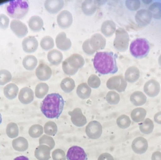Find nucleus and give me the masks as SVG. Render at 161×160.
Masks as SVG:
<instances>
[{
  "mask_svg": "<svg viewBox=\"0 0 161 160\" xmlns=\"http://www.w3.org/2000/svg\"><path fill=\"white\" fill-rule=\"evenodd\" d=\"M12 146L15 150L21 152L27 149L28 147V143L25 138L20 137L12 142Z\"/></svg>",
  "mask_w": 161,
  "mask_h": 160,
  "instance_id": "nucleus-30",
  "label": "nucleus"
},
{
  "mask_svg": "<svg viewBox=\"0 0 161 160\" xmlns=\"http://www.w3.org/2000/svg\"><path fill=\"white\" fill-rule=\"evenodd\" d=\"M75 86L74 80L69 77H67L63 79L60 84L61 89L66 93L72 92L75 88Z\"/></svg>",
  "mask_w": 161,
  "mask_h": 160,
  "instance_id": "nucleus-31",
  "label": "nucleus"
},
{
  "mask_svg": "<svg viewBox=\"0 0 161 160\" xmlns=\"http://www.w3.org/2000/svg\"><path fill=\"white\" fill-rule=\"evenodd\" d=\"M40 45L42 49L45 51L53 49L54 47V42L53 38L49 36H46L42 39Z\"/></svg>",
  "mask_w": 161,
  "mask_h": 160,
  "instance_id": "nucleus-35",
  "label": "nucleus"
},
{
  "mask_svg": "<svg viewBox=\"0 0 161 160\" xmlns=\"http://www.w3.org/2000/svg\"><path fill=\"white\" fill-rule=\"evenodd\" d=\"M96 2L92 0H86L82 3L81 6L82 11L87 16L92 15L96 11Z\"/></svg>",
  "mask_w": 161,
  "mask_h": 160,
  "instance_id": "nucleus-26",
  "label": "nucleus"
},
{
  "mask_svg": "<svg viewBox=\"0 0 161 160\" xmlns=\"http://www.w3.org/2000/svg\"><path fill=\"white\" fill-rule=\"evenodd\" d=\"M2 122V115H1V113H0V125Z\"/></svg>",
  "mask_w": 161,
  "mask_h": 160,
  "instance_id": "nucleus-48",
  "label": "nucleus"
},
{
  "mask_svg": "<svg viewBox=\"0 0 161 160\" xmlns=\"http://www.w3.org/2000/svg\"><path fill=\"white\" fill-rule=\"evenodd\" d=\"M140 77V70L138 68L133 66L129 67L125 72V80L130 83L136 82L139 80Z\"/></svg>",
  "mask_w": 161,
  "mask_h": 160,
  "instance_id": "nucleus-20",
  "label": "nucleus"
},
{
  "mask_svg": "<svg viewBox=\"0 0 161 160\" xmlns=\"http://www.w3.org/2000/svg\"><path fill=\"white\" fill-rule=\"evenodd\" d=\"M154 118V121L156 123L161 125V111L155 114Z\"/></svg>",
  "mask_w": 161,
  "mask_h": 160,
  "instance_id": "nucleus-44",
  "label": "nucleus"
},
{
  "mask_svg": "<svg viewBox=\"0 0 161 160\" xmlns=\"http://www.w3.org/2000/svg\"><path fill=\"white\" fill-rule=\"evenodd\" d=\"M29 6L25 0H15L8 2L5 7V11L10 18L16 19L23 18L28 13Z\"/></svg>",
  "mask_w": 161,
  "mask_h": 160,
  "instance_id": "nucleus-3",
  "label": "nucleus"
},
{
  "mask_svg": "<svg viewBox=\"0 0 161 160\" xmlns=\"http://www.w3.org/2000/svg\"><path fill=\"white\" fill-rule=\"evenodd\" d=\"M132 148L136 154H144L148 148V142L142 137L136 138L132 144Z\"/></svg>",
  "mask_w": 161,
  "mask_h": 160,
  "instance_id": "nucleus-14",
  "label": "nucleus"
},
{
  "mask_svg": "<svg viewBox=\"0 0 161 160\" xmlns=\"http://www.w3.org/2000/svg\"><path fill=\"white\" fill-rule=\"evenodd\" d=\"M140 129L142 133L149 134L153 132L154 128V123L150 118H147L139 125Z\"/></svg>",
  "mask_w": 161,
  "mask_h": 160,
  "instance_id": "nucleus-29",
  "label": "nucleus"
},
{
  "mask_svg": "<svg viewBox=\"0 0 161 160\" xmlns=\"http://www.w3.org/2000/svg\"><path fill=\"white\" fill-rule=\"evenodd\" d=\"M63 0H47L44 3L45 9L52 14H56L63 8Z\"/></svg>",
  "mask_w": 161,
  "mask_h": 160,
  "instance_id": "nucleus-15",
  "label": "nucleus"
},
{
  "mask_svg": "<svg viewBox=\"0 0 161 160\" xmlns=\"http://www.w3.org/2000/svg\"><path fill=\"white\" fill-rule=\"evenodd\" d=\"M69 65L75 69L79 70L85 64L84 58L80 54H75L66 59Z\"/></svg>",
  "mask_w": 161,
  "mask_h": 160,
  "instance_id": "nucleus-19",
  "label": "nucleus"
},
{
  "mask_svg": "<svg viewBox=\"0 0 161 160\" xmlns=\"http://www.w3.org/2000/svg\"><path fill=\"white\" fill-rule=\"evenodd\" d=\"M56 43L57 48L63 51L69 49L72 45L70 39L67 37L66 33L64 32H61L57 36Z\"/></svg>",
  "mask_w": 161,
  "mask_h": 160,
  "instance_id": "nucleus-17",
  "label": "nucleus"
},
{
  "mask_svg": "<svg viewBox=\"0 0 161 160\" xmlns=\"http://www.w3.org/2000/svg\"><path fill=\"white\" fill-rule=\"evenodd\" d=\"M49 85L45 83H40L35 88V94L38 98H42L49 91Z\"/></svg>",
  "mask_w": 161,
  "mask_h": 160,
  "instance_id": "nucleus-33",
  "label": "nucleus"
},
{
  "mask_svg": "<svg viewBox=\"0 0 161 160\" xmlns=\"http://www.w3.org/2000/svg\"><path fill=\"white\" fill-rule=\"evenodd\" d=\"M19 88L17 85L9 83L4 88L3 93L5 96L9 100L16 98L19 93Z\"/></svg>",
  "mask_w": 161,
  "mask_h": 160,
  "instance_id": "nucleus-24",
  "label": "nucleus"
},
{
  "mask_svg": "<svg viewBox=\"0 0 161 160\" xmlns=\"http://www.w3.org/2000/svg\"><path fill=\"white\" fill-rule=\"evenodd\" d=\"M125 5L130 10L135 11L140 8L141 3L139 0H127L126 1Z\"/></svg>",
  "mask_w": 161,
  "mask_h": 160,
  "instance_id": "nucleus-39",
  "label": "nucleus"
},
{
  "mask_svg": "<svg viewBox=\"0 0 161 160\" xmlns=\"http://www.w3.org/2000/svg\"><path fill=\"white\" fill-rule=\"evenodd\" d=\"M22 46L23 50L26 53H33L37 49L38 42L35 36H29L24 39Z\"/></svg>",
  "mask_w": 161,
  "mask_h": 160,
  "instance_id": "nucleus-12",
  "label": "nucleus"
},
{
  "mask_svg": "<svg viewBox=\"0 0 161 160\" xmlns=\"http://www.w3.org/2000/svg\"><path fill=\"white\" fill-rule=\"evenodd\" d=\"M147 100V98L146 96L141 91H135L130 95V101L135 106H141L144 105L146 103Z\"/></svg>",
  "mask_w": 161,
  "mask_h": 160,
  "instance_id": "nucleus-21",
  "label": "nucleus"
},
{
  "mask_svg": "<svg viewBox=\"0 0 161 160\" xmlns=\"http://www.w3.org/2000/svg\"><path fill=\"white\" fill-rule=\"evenodd\" d=\"M92 89L86 83L80 84L77 87L76 93L80 97L86 99L89 97L91 95Z\"/></svg>",
  "mask_w": 161,
  "mask_h": 160,
  "instance_id": "nucleus-32",
  "label": "nucleus"
},
{
  "mask_svg": "<svg viewBox=\"0 0 161 160\" xmlns=\"http://www.w3.org/2000/svg\"><path fill=\"white\" fill-rule=\"evenodd\" d=\"M145 93L150 97H155L159 94L160 91V85L156 80H149L144 85Z\"/></svg>",
  "mask_w": 161,
  "mask_h": 160,
  "instance_id": "nucleus-8",
  "label": "nucleus"
},
{
  "mask_svg": "<svg viewBox=\"0 0 161 160\" xmlns=\"http://www.w3.org/2000/svg\"><path fill=\"white\" fill-rule=\"evenodd\" d=\"M152 160H161V152L156 151L153 153L151 157Z\"/></svg>",
  "mask_w": 161,
  "mask_h": 160,
  "instance_id": "nucleus-43",
  "label": "nucleus"
},
{
  "mask_svg": "<svg viewBox=\"0 0 161 160\" xmlns=\"http://www.w3.org/2000/svg\"><path fill=\"white\" fill-rule=\"evenodd\" d=\"M143 2L145 3L148 4L149 3H151V2H152V1H149V0H148V1H146L145 0V1H143Z\"/></svg>",
  "mask_w": 161,
  "mask_h": 160,
  "instance_id": "nucleus-47",
  "label": "nucleus"
},
{
  "mask_svg": "<svg viewBox=\"0 0 161 160\" xmlns=\"http://www.w3.org/2000/svg\"><path fill=\"white\" fill-rule=\"evenodd\" d=\"M18 98L21 103L24 104H29L34 100V92L29 87H23L20 90Z\"/></svg>",
  "mask_w": 161,
  "mask_h": 160,
  "instance_id": "nucleus-18",
  "label": "nucleus"
},
{
  "mask_svg": "<svg viewBox=\"0 0 161 160\" xmlns=\"http://www.w3.org/2000/svg\"><path fill=\"white\" fill-rule=\"evenodd\" d=\"M152 15L151 12L146 9L138 10L135 15V20L138 25L145 26L148 25L152 21Z\"/></svg>",
  "mask_w": 161,
  "mask_h": 160,
  "instance_id": "nucleus-11",
  "label": "nucleus"
},
{
  "mask_svg": "<svg viewBox=\"0 0 161 160\" xmlns=\"http://www.w3.org/2000/svg\"><path fill=\"white\" fill-rule=\"evenodd\" d=\"M19 128L17 124L10 123L8 124L6 128V133L9 138L13 139L19 135Z\"/></svg>",
  "mask_w": 161,
  "mask_h": 160,
  "instance_id": "nucleus-36",
  "label": "nucleus"
},
{
  "mask_svg": "<svg viewBox=\"0 0 161 160\" xmlns=\"http://www.w3.org/2000/svg\"><path fill=\"white\" fill-rule=\"evenodd\" d=\"M116 57L112 52H97L93 60L95 69L102 75L116 73L118 70Z\"/></svg>",
  "mask_w": 161,
  "mask_h": 160,
  "instance_id": "nucleus-1",
  "label": "nucleus"
},
{
  "mask_svg": "<svg viewBox=\"0 0 161 160\" xmlns=\"http://www.w3.org/2000/svg\"><path fill=\"white\" fill-rule=\"evenodd\" d=\"M89 42H90V39H87L83 42V44H82V49H83V51L85 53L91 55V54H94L95 51L91 48L90 44H89Z\"/></svg>",
  "mask_w": 161,
  "mask_h": 160,
  "instance_id": "nucleus-42",
  "label": "nucleus"
},
{
  "mask_svg": "<svg viewBox=\"0 0 161 160\" xmlns=\"http://www.w3.org/2000/svg\"><path fill=\"white\" fill-rule=\"evenodd\" d=\"M48 61L54 65H60L63 60V54L58 50L53 49L50 51L47 54Z\"/></svg>",
  "mask_w": 161,
  "mask_h": 160,
  "instance_id": "nucleus-23",
  "label": "nucleus"
},
{
  "mask_svg": "<svg viewBox=\"0 0 161 160\" xmlns=\"http://www.w3.org/2000/svg\"><path fill=\"white\" fill-rule=\"evenodd\" d=\"M58 24L62 29L70 27L73 21V18L71 12L67 10L61 11L57 17Z\"/></svg>",
  "mask_w": 161,
  "mask_h": 160,
  "instance_id": "nucleus-10",
  "label": "nucleus"
},
{
  "mask_svg": "<svg viewBox=\"0 0 161 160\" xmlns=\"http://www.w3.org/2000/svg\"><path fill=\"white\" fill-rule=\"evenodd\" d=\"M10 28L11 31L19 38L24 37L28 32L26 24L19 20H12L10 22Z\"/></svg>",
  "mask_w": 161,
  "mask_h": 160,
  "instance_id": "nucleus-7",
  "label": "nucleus"
},
{
  "mask_svg": "<svg viewBox=\"0 0 161 160\" xmlns=\"http://www.w3.org/2000/svg\"><path fill=\"white\" fill-rule=\"evenodd\" d=\"M101 32L106 37L112 36L116 30V25L112 21L106 20L101 25Z\"/></svg>",
  "mask_w": 161,
  "mask_h": 160,
  "instance_id": "nucleus-25",
  "label": "nucleus"
},
{
  "mask_svg": "<svg viewBox=\"0 0 161 160\" xmlns=\"http://www.w3.org/2000/svg\"><path fill=\"white\" fill-rule=\"evenodd\" d=\"M152 15V17L156 19L161 18V3L155 2L151 4L148 9Z\"/></svg>",
  "mask_w": 161,
  "mask_h": 160,
  "instance_id": "nucleus-34",
  "label": "nucleus"
},
{
  "mask_svg": "<svg viewBox=\"0 0 161 160\" xmlns=\"http://www.w3.org/2000/svg\"><path fill=\"white\" fill-rule=\"evenodd\" d=\"M36 75L39 80L45 81L52 77V70L48 65L40 64L36 69Z\"/></svg>",
  "mask_w": 161,
  "mask_h": 160,
  "instance_id": "nucleus-13",
  "label": "nucleus"
},
{
  "mask_svg": "<svg viewBox=\"0 0 161 160\" xmlns=\"http://www.w3.org/2000/svg\"><path fill=\"white\" fill-rule=\"evenodd\" d=\"M130 36L128 33L123 28H118L116 31L114 46L120 52H125L128 49Z\"/></svg>",
  "mask_w": 161,
  "mask_h": 160,
  "instance_id": "nucleus-5",
  "label": "nucleus"
},
{
  "mask_svg": "<svg viewBox=\"0 0 161 160\" xmlns=\"http://www.w3.org/2000/svg\"><path fill=\"white\" fill-rule=\"evenodd\" d=\"M150 46L146 39L137 38L130 45V51L133 57L141 58L145 57L149 53Z\"/></svg>",
  "mask_w": 161,
  "mask_h": 160,
  "instance_id": "nucleus-4",
  "label": "nucleus"
},
{
  "mask_svg": "<svg viewBox=\"0 0 161 160\" xmlns=\"http://www.w3.org/2000/svg\"><path fill=\"white\" fill-rule=\"evenodd\" d=\"M68 160H87V155L83 148L74 146L68 150L67 154Z\"/></svg>",
  "mask_w": 161,
  "mask_h": 160,
  "instance_id": "nucleus-9",
  "label": "nucleus"
},
{
  "mask_svg": "<svg viewBox=\"0 0 161 160\" xmlns=\"http://www.w3.org/2000/svg\"><path fill=\"white\" fill-rule=\"evenodd\" d=\"M9 24L8 17L4 14H0V28L5 30L8 28Z\"/></svg>",
  "mask_w": 161,
  "mask_h": 160,
  "instance_id": "nucleus-41",
  "label": "nucleus"
},
{
  "mask_svg": "<svg viewBox=\"0 0 161 160\" xmlns=\"http://www.w3.org/2000/svg\"><path fill=\"white\" fill-rule=\"evenodd\" d=\"M127 83L122 76H114L110 78L107 83V86L109 89H115L119 92L125 90Z\"/></svg>",
  "mask_w": 161,
  "mask_h": 160,
  "instance_id": "nucleus-6",
  "label": "nucleus"
},
{
  "mask_svg": "<svg viewBox=\"0 0 161 160\" xmlns=\"http://www.w3.org/2000/svg\"><path fill=\"white\" fill-rule=\"evenodd\" d=\"M158 64L161 67V54L160 55L158 58Z\"/></svg>",
  "mask_w": 161,
  "mask_h": 160,
  "instance_id": "nucleus-46",
  "label": "nucleus"
},
{
  "mask_svg": "<svg viewBox=\"0 0 161 160\" xmlns=\"http://www.w3.org/2000/svg\"><path fill=\"white\" fill-rule=\"evenodd\" d=\"M147 115V111L142 108H137L131 112V117L133 121L136 123L142 122Z\"/></svg>",
  "mask_w": 161,
  "mask_h": 160,
  "instance_id": "nucleus-28",
  "label": "nucleus"
},
{
  "mask_svg": "<svg viewBox=\"0 0 161 160\" xmlns=\"http://www.w3.org/2000/svg\"><path fill=\"white\" fill-rule=\"evenodd\" d=\"M62 68L65 73L69 76H73L77 73L78 70L72 68L66 60H64L62 63Z\"/></svg>",
  "mask_w": 161,
  "mask_h": 160,
  "instance_id": "nucleus-40",
  "label": "nucleus"
},
{
  "mask_svg": "<svg viewBox=\"0 0 161 160\" xmlns=\"http://www.w3.org/2000/svg\"><path fill=\"white\" fill-rule=\"evenodd\" d=\"M88 85L93 88H97L101 84L100 79L96 75H91L88 80Z\"/></svg>",
  "mask_w": 161,
  "mask_h": 160,
  "instance_id": "nucleus-38",
  "label": "nucleus"
},
{
  "mask_svg": "<svg viewBox=\"0 0 161 160\" xmlns=\"http://www.w3.org/2000/svg\"><path fill=\"white\" fill-rule=\"evenodd\" d=\"M12 80V75L8 70L5 69L0 70V85H4Z\"/></svg>",
  "mask_w": 161,
  "mask_h": 160,
  "instance_id": "nucleus-37",
  "label": "nucleus"
},
{
  "mask_svg": "<svg viewBox=\"0 0 161 160\" xmlns=\"http://www.w3.org/2000/svg\"><path fill=\"white\" fill-rule=\"evenodd\" d=\"M38 61L36 56L33 55H27L24 58L22 64L26 70H32L35 69L37 65Z\"/></svg>",
  "mask_w": 161,
  "mask_h": 160,
  "instance_id": "nucleus-27",
  "label": "nucleus"
},
{
  "mask_svg": "<svg viewBox=\"0 0 161 160\" xmlns=\"http://www.w3.org/2000/svg\"><path fill=\"white\" fill-rule=\"evenodd\" d=\"M65 101L58 93L47 95L41 104V111L47 118L58 119L64 109Z\"/></svg>",
  "mask_w": 161,
  "mask_h": 160,
  "instance_id": "nucleus-2",
  "label": "nucleus"
},
{
  "mask_svg": "<svg viewBox=\"0 0 161 160\" xmlns=\"http://www.w3.org/2000/svg\"><path fill=\"white\" fill-rule=\"evenodd\" d=\"M13 160H29V159L27 157L25 156H19V157H17L14 159Z\"/></svg>",
  "mask_w": 161,
  "mask_h": 160,
  "instance_id": "nucleus-45",
  "label": "nucleus"
},
{
  "mask_svg": "<svg viewBox=\"0 0 161 160\" xmlns=\"http://www.w3.org/2000/svg\"><path fill=\"white\" fill-rule=\"evenodd\" d=\"M28 26L34 32H39L42 29L43 26V21L38 16H33L29 18L28 22Z\"/></svg>",
  "mask_w": 161,
  "mask_h": 160,
  "instance_id": "nucleus-22",
  "label": "nucleus"
},
{
  "mask_svg": "<svg viewBox=\"0 0 161 160\" xmlns=\"http://www.w3.org/2000/svg\"><path fill=\"white\" fill-rule=\"evenodd\" d=\"M106 39L99 34H95L90 39V46L95 51L103 49L106 46Z\"/></svg>",
  "mask_w": 161,
  "mask_h": 160,
  "instance_id": "nucleus-16",
  "label": "nucleus"
}]
</instances>
